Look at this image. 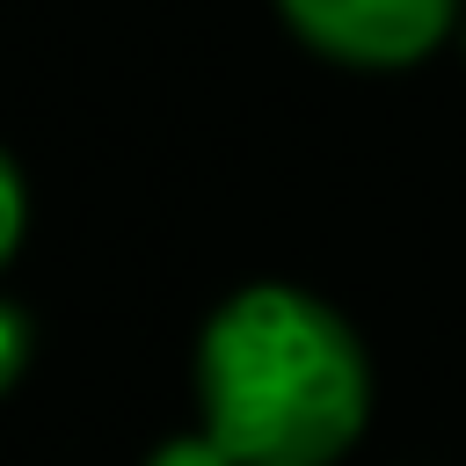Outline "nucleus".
<instances>
[{
  "instance_id": "nucleus-1",
  "label": "nucleus",
  "mask_w": 466,
  "mask_h": 466,
  "mask_svg": "<svg viewBox=\"0 0 466 466\" xmlns=\"http://www.w3.org/2000/svg\"><path fill=\"white\" fill-rule=\"evenodd\" d=\"M197 408L233 466H335L371 408L364 350L313 291L248 284L204 320Z\"/></svg>"
},
{
  "instance_id": "nucleus-3",
  "label": "nucleus",
  "mask_w": 466,
  "mask_h": 466,
  "mask_svg": "<svg viewBox=\"0 0 466 466\" xmlns=\"http://www.w3.org/2000/svg\"><path fill=\"white\" fill-rule=\"evenodd\" d=\"M22 218H29V197H22V175H15V160L0 153V269H7L15 240H22Z\"/></svg>"
},
{
  "instance_id": "nucleus-5",
  "label": "nucleus",
  "mask_w": 466,
  "mask_h": 466,
  "mask_svg": "<svg viewBox=\"0 0 466 466\" xmlns=\"http://www.w3.org/2000/svg\"><path fill=\"white\" fill-rule=\"evenodd\" d=\"M29 364V320L15 306H0V393L15 386V371Z\"/></svg>"
},
{
  "instance_id": "nucleus-4",
  "label": "nucleus",
  "mask_w": 466,
  "mask_h": 466,
  "mask_svg": "<svg viewBox=\"0 0 466 466\" xmlns=\"http://www.w3.org/2000/svg\"><path fill=\"white\" fill-rule=\"evenodd\" d=\"M146 466H233V459H226V451H218L204 430H189V437H167V444H160Z\"/></svg>"
},
{
  "instance_id": "nucleus-2",
  "label": "nucleus",
  "mask_w": 466,
  "mask_h": 466,
  "mask_svg": "<svg viewBox=\"0 0 466 466\" xmlns=\"http://www.w3.org/2000/svg\"><path fill=\"white\" fill-rule=\"evenodd\" d=\"M299 44H313L335 66H415L444 29L459 0H277Z\"/></svg>"
}]
</instances>
